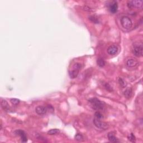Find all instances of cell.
Wrapping results in <instances>:
<instances>
[{"instance_id": "1", "label": "cell", "mask_w": 143, "mask_h": 143, "mask_svg": "<svg viewBox=\"0 0 143 143\" xmlns=\"http://www.w3.org/2000/svg\"><path fill=\"white\" fill-rule=\"evenodd\" d=\"M88 102L92 107V109L96 111H99L103 110L104 109L105 104H104V102L99 100L97 98H91L89 99Z\"/></svg>"}, {"instance_id": "2", "label": "cell", "mask_w": 143, "mask_h": 143, "mask_svg": "<svg viewBox=\"0 0 143 143\" xmlns=\"http://www.w3.org/2000/svg\"><path fill=\"white\" fill-rule=\"evenodd\" d=\"M121 24L124 29L129 30L132 27V21L130 18L127 16H124L120 20Z\"/></svg>"}, {"instance_id": "3", "label": "cell", "mask_w": 143, "mask_h": 143, "mask_svg": "<svg viewBox=\"0 0 143 143\" xmlns=\"http://www.w3.org/2000/svg\"><path fill=\"white\" fill-rule=\"evenodd\" d=\"M142 50L143 47L142 43H135L132 47V53L136 57H140L142 55Z\"/></svg>"}, {"instance_id": "4", "label": "cell", "mask_w": 143, "mask_h": 143, "mask_svg": "<svg viewBox=\"0 0 143 143\" xmlns=\"http://www.w3.org/2000/svg\"><path fill=\"white\" fill-rule=\"evenodd\" d=\"M82 68V64L81 63H75V64L73 65L72 69L69 71V75L70 77L71 78H75L78 76L79 73V72L81 70Z\"/></svg>"}, {"instance_id": "5", "label": "cell", "mask_w": 143, "mask_h": 143, "mask_svg": "<svg viewBox=\"0 0 143 143\" xmlns=\"http://www.w3.org/2000/svg\"><path fill=\"white\" fill-rule=\"evenodd\" d=\"M127 6L130 9H142L143 7V1L141 0H133L127 2Z\"/></svg>"}, {"instance_id": "6", "label": "cell", "mask_w": 143, "mask_h": 143, "mask_svg": "<svg viewBox=\"0 0 143 143\" xmlns=\"http://www.w3.org/2000/svg\"><path fill=\"white\" fill-rule=\"evenodd\" d=\"M93 122L95 126L97 127L98 129L101 130H106L109 127V125L106 122L102 121L100 119H98L96 118V117H94Z\"/></svg>"}, {"instance_id": "7", "label": "cell", "mask_w": 143, "mask_h": 143, "mask_svg": "<svg viewBox=\"0 0 143 143\" xmlns=\"http://www.w3.org/2000/svg\"><path fill=\"white\" fill-rule=\"evenodd\" d=\"M15 134L17 135H19V136H20L21 137V141L23 142H26L27 141V136H26V134L25 133L24 131H23L22 130H17L15 131Z\"/></svg>"}, {"instance_id": "8", "label": "cell", "mask_w": 143, "mask_h": 143, "mask_svg": "<svg viewBox=\"0 0 143 143\" xmlns=\"http://www.w3.org/2000/svg\"><path fill=\"white\" fill-rule=\"evenodd\" d=\"M35 112L39 115H44L47 112V108L43 106H38L35 108Z\"/></svg>"}, {"instance_id": "9", "label": "cell", "mask_w": 143, "mask_h": 143, "mask_svg": "<svg viewBox=\"0 0 143 143\" xmlns=\"http://www.w3.org/2000/svg\"><path fill=\"white\" fill-rule=\"evenodd\" d=\"M109 10L111 13L115 14L117 11L118 10V4L116 1H112L110 4L109 6Z\"/></svg>"}, {"instance_id": "10", "label": "cell", "mask_w": 143, "mask_h": 143, "mask_svg": "<svg viewBox=\"0 0 143 143\" xmlns=\"http://www.w3.org/2000/svg\"><path fill=\"white\" fill-rule=\"evenodd\" d=\"M139 62L135 59H129L126 61V65L129 68H134L138 65Z\"/></svg>"}, {"instance_id": "11", "label": "cell", "mask_w": 143, "mask_h": 143, "mask_svg": "<svg viewBox=\"0 0 143 143\" xmlns=\"http://www.w3.org/2000/svg\"><path fill=\"white\" fill-rule=\"evenodd\" d=\"M118 50H119V48L117 47V46L116 45H111L110 46V47L108 48V49H107V53L109 55H115L116 54H117V53L118 52Z\"/></svg>"}, {"instance_id": "12", "label": "cell", "mask_w": 143, "mask_h": 143, "mask_svg": "<svg viewBox=\"0 0 143 143\" xmlns=\"http://www.w3.org/2000/svg\"><path fill=\"white\" fill-rule=\"evenodd\" d=\"M108 139L109 140V141L111 142L116 143L120 142L119 139L115 136V135L112 133V132H109L108 134Z\"/></svg>"}, {"instance_id": "13", "label": "cell", "mask_w": 143, "mask_h": 143, "mask_svg": "<svg viewBox=\"0 0 143 143\" xmlns=\"http://www.w3.org/2000/svg\"><path fill=\"white\" fill-rule=\"evenodd\" d=\"M132 94V90L131 88H127L124 92V96L127 99H129L131 97Z\"/></svg>"}, {"instance_id": "14", "label": "cell", "mask_w": 143, "mask_h": 143, "mask_svg": "<svg viewBox=\"0 0 143 143\" xmlns=\"http://www.w3.org/2000/svg\"><path fill=\"white\" fill-rule=\"evenodd\" d=\"M1 104L2 107L5 110L7 111L8 110H9L10 106L9 105L8 102H7L6 100H5V99H1Z\"/></svg>"}, {"instance_id": "15", "label": "cell", "mask_w": 143, "mask_h": 143, "mask_svg": "<svg viewBox=\"0 0 143 143\" xmlns=\"http://www.w3.org/2000/svg\"><path fill=\"white\" fill-rule=\"evenodd\" d=\"M97 65L99 67H103L105 65V61L102 58L98 59L97 60Z\"/></svg>"}, {"instance_id": "16", "label": "cell", "mask_w": 143, "mask_h": 143, "mask_svg": "<svg viewBox=\"0 0 143 143\" xmlns=\"http://www.w3.org/2000/svg\"><path fill=\"white\" fill-rule=\"evenodd\" d=\"M59 130L57 129H51L49 131H48V134L50 135H56L58 133H59Z\"/></svg>"}, {"instance_id": "17", "label": "cell", "mask_w": 143, "mask_h": 143, "mask_svg": "<svg viewBox=\"0 0 143 143\" xmlns=\"http://www.w3.org/2000/svg\"><path fill=\"white\" fill-rule=\"evenodd\" d=\"M89 19L93 23H96V24H98V23H99V20L98 19V18L96 17L95 16H90L89 17Z\"/></svg>"}, {"instance_id": "18", "label": "cell", "mask_w": 143, "mask_h": 143, "mask_svg": "<svg viewBox=\"0 0 143 143\" xmlns=\"http://www.w3.org/2000/svg\"><path fill=\"white\" fill-rule=\"evenodd\" d=\"M10 102H11V103L12 104H14V105H17L18 104H19L20 101L19 99L11 98V99H10Z\"/></svg>"}, {"instance_id": "19", "label": "cell", "mask_w": 143, "mask_h": 143, "mask_svg": "<svg viewBox=\"0 0 143 143\" xmlns=\"http://www.w3.org/2000/svg\"><path fill=\"white\" fill-rule=\"evenodd\" d=\"M75 139L77 141H82L84 139L83 136L80 134H77L75 136Z\"/></svg>"}, {"instance_id": "20", "label": "cell", "mask_w": 143, "mask_h": 143, "mask_svg": "<svg viewBox=\"0 0 143 143\" xmlns=\"http://www.w3.org/2000/svg\"><path fill=\"white\" fill-rule=\"evenodd\" d=\"M94 115H95V117H96V118L98 119L101 120L102 119H103V115L101 113V112H99V111L96 112Z\"/></svg>"}, {"instance_id": "21", "label": "cell", "mask_w": 143, "mask_h": 143, "mask_svg": "<svg viewBox=\"0 0 143 143\" xmlns=\"http://www.w3.org/2000/svg\"><path fill=\"white\" fill-rule=\"evenodd\" d=\"M128 138H129V140H130V141L132 142H135V140H136V139H135V136H134V135L133 134H130Z\"/></svg>"}, {"instance_id": "22", "label": "cell", "mask_w": 143, "mask_h": 143, "mask_svg": "<svg viewBox=\"0 0 143 143\" xmlns=\"http://www.w3.org/2000/svg\"><path fill=\"white\" fill-rule=\"evenodd\" d=\"M119 83L120 84V85L122 87H125V86H126L125 85V81L121 78H120L119 79Z\"/></svg>"}, {"instance_id": "23", "label": "cell", "mask_w": 143, "mask_h": 143, "mask_svg": "<svg viewBox=\"0 0 143 143\" xmlns=\"http://www.w3.org/2000/svg\"><path fill=\"white\" fill-rule=\"evenodd\" d=\"M104 86H105V88L106 89H107V91H112V88L110 86V85H109V84H107L106 83L105 85H104Z\"/></svg>"}]
</instances>
